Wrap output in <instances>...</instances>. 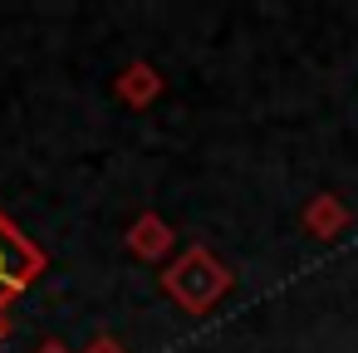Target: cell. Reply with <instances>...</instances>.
<instances>
[{"label": "cell", "instance_id": "1", "mask_svg": "<svg viewBox=\"0 0 358 353\" xmlns=\"http://www.w3.org/2000/svg\"><path fill=\"white\" fill-rule=\"evenodd\" d=\"M45 250L0 211V314H6L40 275H45Z\"/></svg>", "mask_w": 358, "mask_h": 353}, {"label": "cell", "instance_id": "2", "mask_svg": "<svg viewBox=\"0 0 358 353\" xmlns=\"http://www.w3.org/2000/svg\"><path fill=\"white\" fill-rule=\"evenodd\" d=\"M167 289L177 294V304H187V309H206V304H216V294L231 284V275L206 255V250H192V255H182L167 275Z\"/></svg>", "mask_w": 358, "mask_h": 353}, {"label": "cell", "instance_id": "3", "mask_svg": "<svg viewBox=\"0 0 358 353\" xmlns=\"http://www.w3.org/2000/svg\"><path fill=\"white\" fill-rule=\"evenodd\" d=\"M40 353H64V343H55V338H50V343H45Z\"/></svg>", "mask_w": 358, "mask_h": 353}, {"label": "cell", "instance_id": "4", "mask_svg": "<svg viewBox=\"0 0 358 353\" xmlns=\"http://www.w3.org/2000/svg\"><path fill=\"white\" fill-rule=\"evenodd\" d=\"M6 333H10V324H6V314H0V338H6Z\"/></svg>", "mask_w": 358, "mask_h": 353}]
</instances>
